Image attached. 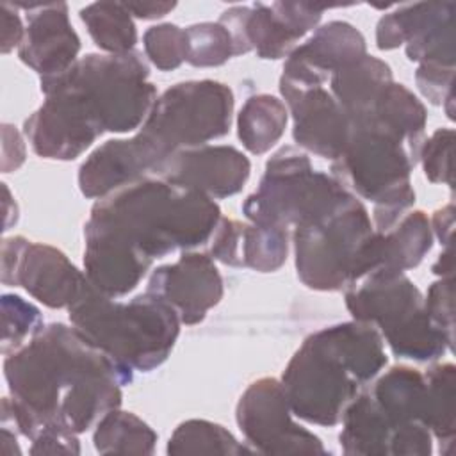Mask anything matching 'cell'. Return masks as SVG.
I'll list each match as a JSON object with an SVG mask.
<instances>
[{"label": "cell", "mask_w": 456, "mask_h": 456, "mask_svg": "<svg viewBox=\"0 0 456 456\" xmlns=\"http://www.w3.org/2000/svg\"><path fill=\"white\" fill-rule=\"evenodd\" d=\"M4 376L9 397L2 399V424L34 440L46 428L75 435L96 426L119 408L121 387L134 370L119 365L77 328L43 326L27 344L7 354Z\"/></svg>", "instance_id": "6da1fadb"}, {"label": "cell", "mask_w": 456, "mask_h": 456, "mask_svg": "<svg viewBox=\"0 0 456 456\" xmlns=\"http://www.w3.org/2000/svg\"><path fill=\"white\" fill-rule=\"evenodd\" d=\"M139 52L87 53L69 69L41 77L45 107L87 148L105 132L139 128L157 87Z\"/></svg>", "instance_id": "7a4b0ae2"}, {"label": "cell", "mask_w": 456, "mask_h": 456, "mask_svg": "<svg viewBox=\"0 0 456 456\" xmlns=\"http://www.w3.org/2000/svg\"><path fill=\"white\" fill-rule=\"evenodd\" d=\"M219 219L212 198L150 175L100 198L84 232L107 235L153 264L208 242Z\"/></svg>", "instance_id": "3957f363"}, {"label": "cell", "mask_w": 456, "mask_h": 456, "mask_svg": "<svg viewBox=\"0 0 456 456\" xmlns=\"http://www.w3.org/2000/svg\"><path fill=\"white\" fill-rule=\"evenodd\" d=\"M383 344L374 326L354 319L308 335L280 379L292 415L317 426L338 424L347 404L387 365Z\"/></svg>", "instance_id": "277c9868"}, {"label": "cell", "mask_w": 456, "mask_h": 456, "mask_svg": "<svg viewBox=\"0 0 456 456\" xmlns=\"http://www.w3.org/2000/svg\"><path fill=\"white\" fill-rule=\"evenodd\" d=\"M68 312L73 328L89 342L119 365L141 372L167 360L182 324L176 312L155 294L144 290L123 303L91 281Z\"/></svg>", "instance_id": "5b68a950"}, {"label": "cell", "mask_w": 456, "mask_h": 456, "mask_svg": "<svg viewBox=\"0 0 456 456\" xmlns=\"http://www.w3.org/2000/svg\"><path fill=\"white\" fill-rule=\"evenodd\" d=\"M419 153L372 119L351 123L349 141L331 164V176L351 194L374 203L372 226L390 230L415 203L410 173Z\"/></svg>", "instance_id": "8992f818"}, {"label": "cell", "mask_w": 456, "mask_h": 456, "mask_svg": "<svg viewBox=\"0 0 456 456\" xmlns=\"http://www.w3.org/2000/svg\"><path fill=\"white\" fill-rule=\"evenodd\" d=\"M344 299L353 319L374 326L399 358L433 362L452 351L454 338L431 321L422 292L404 273L374 271L349 285Z\"/></svg>", "instance_id": "52a82bcc"}, {"label": "cell", "mask_w": 456, "mask_h": 456, "mask_svg": "<svg viewBox=\"0 0 456 456\" xmlns=\"http://www.w3.org/2000/svg\"><path fill=\"white\" fill-rule=\"evenodd\" d=\"M372 233L369 212L354 194L296 224L292 237L299 280L314 290H346L363 276V251Z\"/></svg>", "instance_id": "ba28073f"}, {"label": "cell", "mask_w": 456, "mask_h": 456, "mask_svg": "<svg viewBox=\"0 0 456 456\" xmlns=\"http://www.w3.org/2000/svg\"><path fill=\"white\" fill-rule=\"evenodd\" d=\"M351 194L331 175L314 171L305 151L283 146L265 164L258 189L242 203L249 223L289 228L314 219Z\"/></svg>", "instance_id": "9c48e42d"}, {"label": "cell", "mask_w": 456, "mask_h": 456, "mask_svg": "<svg viewBox=\"0 0 456 456\" xmlns=\"http://www.w3.org/2000/svg\"><path fill=\"white\" fill-rule=\"evenodd\" d=\"M233 105V93L223 82H180L157 98L139 134L166 160L178 150L203 146L224 137L230 132Z\"/></svg>", "instance_id": "30bf717a"}, {"label": "cell", "mask_w": 456, "mask_h": 456, "mask_svg": "<svg viewBox=\"0 0 456 456\" xmlns=\"http://www.w3.org/2000/svg\"><path fill=\"white\" fill-rule=\"evenodd\" d=\"M331 5L308 2H273L235 5L224 11L219 23L230 32L233 53L242 55L251 50L260 59L289 57L296 43L322 18V12Z\"/></svg>", "instance_id": "8fae6325"}, {"label": "cell", "mask_w": 456, "mask_h": 456, "mask_svg": "<svg viewBox=\"0 0 456 456\" xmlns=\"http://www.w3.org/2000/svg\"><path fill=\"white\" fill-rule=\"evenodd\" d=\"M246 444L260 454H326L321 438L292 420L283 385L276 378L253 381L235 410Z\"/></svg>", "instance_id": "7c38bea8"}, {"label": "cell", "mask_w": 456, "mask_h": 456, "mask_svg": "<svg viewBox=\"0 0 456 456\" xmlns=\"http://www.w3.org/2000/svg\"><path fill=\"white\" fill-rule=\"evenodd\" d=\"M0 262L4 285L23 287L50 308H69L89 283L61 249L20 235L2 240Z\"/></svg>", "instance_id": "4fadbf2b"}, {"label": "cell", "mask_w": 456, "mask_h": 456, "mask_svg": "<svg viewBox=\"0 0 456 456\" xmlns=\"http://www.w3.org/2000/svg\"><path fill=\"white\" fill-rule=\"evenodd\" d=\"M249 173L251 162L237 148L203 144L171 153L153 176L214 200L240 192Z\"/></svg>", "instance_id": "5bb4252c"}, {"label": "cell", "mask_w": 456, "mask_h": 456, "mask_svg": "<svg viewBox=\"0 0 456 456\" xmlns=\"http://www.w3.org/2000/svg\"><path fill=\"white\" fill-rule=\"evenodd\" d=\"M146 292L166 301L182 324L192 326L221 301L223 278L212 256L185 251L176 262L160 265L150 274Z\"/></svg>", "instance_id": "9a60e30c"}, {"label": "cell", "mask_w": 456, "mask_h": 456, "mask_svg": "<svg viewBox=\"0 0 456 456\" xmlns=\"http://www.w3.org/2000/svg\"><path fill=\"white\" fill-rule=\"evenodd\" d=\"M367 55L365 37L347 21H330L296 46L283 64L280 89H306L324 86L340 68Z\"/></svg>", "instance_id": "2e32d148"}, {"label": "cell", "mask_w": 456, "mask_h": 456, "mask_svg": "<svg viewBox=\"0 0 456 456\" xmlns=\"http://www.w3.org/2000/svg\"><path fill=\"white\" fill-rule=\"evenodd\" d=\"M292 114V137L297 146L317 157L337 160L351 134V121L324 86L280 89Z\"/></svg>", "instance_id": "e0dca14e"}, {"label": "cell", "mask_w": 456, "mask_h": 456, "mask_svg": "<svg viewBox=\"0 0 456 456\" xmlns=\"http://www.w3.org/2000/svg\"><path fill=\"white\" fill-rule=\"evenodd\" d=\"M18 5L27 9L25 39L18 48L20 61L41 77L69 69L78 61L80 37L69 23L68 5L64 2Z\"/></svg>", "instance_id": "ac0fdd59"}, {"label": "cell", "mask_w": 456, "mask_h": 456, "mask_svg": "<svg viewBox=\"0 0 456 456\" xmlns=\"http://www.w3.org/2000/svg\"><path fill=\"white\" fill-rule=\"evenodd\" d=\"M164 157L142 135L110 139L98 146L78 169V187L86 198L107 194L155 173Z\"/></svg>", "instance_id": "d6986e66"}, {"label": "cell", "mask_w": 456, "mask_h": 456, "mask_svg": "<svg viewBox=\"0 0 456 456\" xmlns=\"http://www.w3.org/2000/svg\"><path fill=\"white\" fill-rule=\"evenodd\" d=\"M84 239L86 276L98 290L110 297L132 292L151 267V262L110 237L84 232Z\"/></svg>", "instance_id": "ffe728a7"}, {"label": "cell", "mask_w": 456, "mask_h": 456, "mask_svg": "<svg viewBox=\"0 0 456 456\" xmlns=\"http://www.w3.org/2000/svg\"><path fill=\"white\" fill-rule=\"evenodd\" d=\"M390 82H394L390 66L367 53L330 77V93L347 114L349 121L358 123L370 114L379 94Z\"/></svg>", "instance_id": "44dd1931"}, {"label": "cell", "mask_w": 456, "mask_h": 456, "mask_svg": "<svg viewBox=\"0 0 456 456\" xmlns=\"http://www.w3.org/2000/svg\"><path fill=\"white\" fill-rule=\"evenodd\" d=\"M369 394L394 428V438L403 428L424 424L426 379L417 369L406 365L388 369L372 383Z\"/></svg>", "instance_id": "7402d4cb"}, {"label": "cell", "mask_w": 456, "mask_h": 456, "mask_svg": "<svg viewBox=\"0 0 456 456\" xmlns=\"http://www.w3.org/2000/svg\"><path fill=\"white\" fill-rule=\"evenodd\" d=\"M340 447L347 456H390L394 428L374 403L369 390H362L342 413Z\"/></svg>", "instance_id": "603a6c76"}, {"label": "cell", "mask_w": 456, "mask_h": 456, "mask_svg": "<svg viewBox=\"0 0 456 456\" xmlns=\"http://www.w3.org/2000/svg\"><path fill=\"white\" fill-rule=\"evenodd\" d=\"M433 246V230L422 210L406 212L390 230L378 232V267L404 273L417 267ZM370 274V273H369Z\"/></svg>", "instance_id": "cb8c5ba5"}, {"label": "cell", "mask_w": 456, "mask_h": 456, "mask_svg": "<svg viewBox=\"0 0 456 456\" xmlns=\"http://www.w3.org/2000/svg\"><path fill=\"white\" fill-rule=\"evenodd\" d=\"M365 119H372L374 123L399 135L417 153H420L424 142V128L428 121L426 107L403 84L390 82L383 89L378 102L374 103V109Z\"/></svg>", "instance_id": "d4e9b609"}, {"label": "cell", "mask_w": 456, "mask_h": 456, "mask_svg": "<svg viewBox=\"0 0 456 456\" xmlns=\"http://www.w3.org/2000/svg\"><path fill=\"white\" fill-rule=\"evenodd\" d=\"M426 401L424 426L440 442V452L449 454L456 436V369L452 363L431 365L424 372Z\"/></svg>", "instance_id": "484cf974"}, {"label": "cell", "mask_w": 456, "mask_h": 456, "mask_svg": "<svg viewBox=\"0 0 456 456\" xmlns=\"http://www.w3.org/2000/svg\"><path fill=\"white\" fill-rule=\"evenodd\" d=\"M289 109L273 94H255L246 100L237 116V135L242 146L253 153H267L283 135Z\"/></svg>", "instance_id": "4316f807"}, {"label": "cell", "mask_w": 456, "mask_h": 456, "mask_svg": "<svg viewBox=\"0 0 456 456\" xmlns=\"http://www.w3.org/2000/svg\"><path fill=\"white\" fill-rule=\"evenodd\" d=\"M94 428L93 444L100 454H153L155 451L157 433L132 411L110 410Z\"/></svg>", "instance_id": "83f0119b"}, {"label": "cell", "mask_w": 456, "mask_h": 456, "mask_svg": "<svg viewBox=\"0 0 456 456\" xmlns=\"http://www.w3.org/2000/svg\"><path fill=\"white\" fill-rule=\"evenodd\" d=\"M452 14V2H417L401 5L394 12L379 18L376 25V45L379 50L399 48Z\"/></svg>", "instance_id": "f1b7e54d"}, {"label": "cell", "mask_w": 456, "mask_h": 456, "mask_svg": "<svg viewBox=\"0 0 456 456\" xmlns=\"http://www.w3.org/2000/svg\"><path fill=\"white\" fill-rule=\"evenodd\" d=\"M80 20L100 50L107 53L134 52L137 30L123 2L89 4L80 9Z\"/></svg>", "instance_id": "f546056e"}, {"label": "cell", "mask_w": 456, "mask_h": 456, "mask_svg": "<svg viewBox=\"0 0 456 456\" xmlns=\"http://www.w3.org/2000/svg\"><path fill=\"white\" fill-rule=\"evenodd\" d=\"M167 454H251L255 452L248 444L239 442L221 424L191 419L182 422L171 435Z\"/></svg>", "instance_id": "4dcf8cb0"}, {"label": "cell", "mask_w": 456, "mask_h": 456, "mask_svg": "<svg viewBox=\"0 0 456 456\" xmlns=\"http://www.w3.org/2000/svg\"><path fill=\"white\" fill-rule=\"evenodd\" d=\"M289 228L273 224H244L240 235V262L258 273H273L287 260Z\"/></svg>", "instance_id": "1f68e13d"}, {"label": "cell", "mask_w": 456, "mask_h": 456, "mask_svg": "<svg viewBox=\"0 0 456 456\" xmlns=\"http://www.w3.org/2000/svg\"><path fill=\"white\" fill-rule=\"evenodd\" d=\"M187 55L185 62L196 68L224 64L233 53L230 32L219 21H203L183 28Z\"/></svg>", "instance_id": "d6a6232c"}, {"label": "cell", "mask_w": 456, "mask_h": 456, "mask_svg": "<svg viewBox=\"0 0 456 456\" xmlns=\"http://www.w3.org/2000/svg\"><path fill=\"white\" fill-rule=\"evenodd\" d=\"M43 328L39 308L16 294L2 296V353L20 349Z\"/></svg>", "instance_id": "836d02e7"}, {"label": "cell", "mask_w": 456, "mask_h": 456, "mask_svg": "<svg viewBox=\"0 0 456 456\" xmlns=\"http://www.w3.org/2000/svg\"><path fill=\"white\" fill-rule=\"evenodd\" d=\"M406 55L419 64H438L454 68V28L447 16L406 43Z\"/></svg>", "instance_id": "e575fe53"}, {"label": "cell", "mask_w": 456, "mask_h": 456, "mask_svg": "<svg viewBox=\"0 0 456 456\" xmlns=\"http://www.w3.org/2000/svg\"><path fill=\"white\" fill-rule=\"evenodd\" d=\"M144 53L160 71H171L182 66L187 55L185 32L178 25L160 23L150 27L142 36Z\"/></svg>", "instance_id": "d590c367"}, {"label": "cell", "mask_w": 456, "mask_h": 456, "mask_svg": "<svg viewBox=\"0 0 456 456\" xmlns=\"http://www.w3.org/2000/svg\"><path fill=\"white\" fill-rule=\"evenodd\" d=\"M452 150L454 130L438 128L429 139H424L419 160L422 162L424 175L433 183H445L452 187Z\"/></svg>", "instance_id": "8d00e7d4"}, {"label": "cell", "mask_w": 456, "mask_h": 456, "mask_svg": "<svg viewBox=\"0 0 456 456\" xmlns=\"http://www.w3.org/2000/svg\"><path fill=\"white\" fill-rule=\"evenodd\" d=\"M452 276L431 283L424 297V308L431 321L454 338V287Z\"/></svg>", "instance_id": "74e56055"}, {"label": "cell", "mask_w": 456, "mask_h": 456, "mask_svg": "<svg viewBox=\"0 0 456 456\" xmlns=\"http://www.w3.org/2000/svg\"><path fill=\"white\" fill-rule=\"evenodd\" d=\"M242 228L244 224L235 221V219H228V217H221L210 240V255L214 260H219L224 265H232V267H240V235H242Z\"/></svg>", "instance_id": "f35d334b"}, {"label": "cell", "mask_w": 456, "mask_h": 456, "mask_svg": "<svg viewBox=\"0 0 456 456\" xmlns=\"http://www.w3.org/2000/svg\"><path fill=\"white\" fill-rule=\"evenodd\" d=\"M452 78H454L452 66L419 64L415 71V82L419 91L433 105H444L445 100L452 94Z\"/></svg>", "instance_id": "ab89813d"}, {"label": "cell", "mask_w": 456, "mask_h": 456, "mask_svg": "<svg viewBox=\"0 0 456 456\" xmlns=\"http://www.w3.org/2000/svg\"><path fill=\"white\" fill-rule=\"evenodd\" d=\"M30 442V454H80L77 435L61 428H46Z\"/></svg>", "instance_id": "60d3db41"}, {"label": "cell", "mask_w": 456, "mask_h": 456, "mask_svg": "<svg viewBox=\"0 0 456 456\" xmlns=\"http://www.w3.org/2000/svg\"><path fill=\"white\" fill-rule=\"evenodd\" d=\"M2 171H16L25 162L23 135L12 125H2Z\"/></svg>", "instance_id": "b9f144b4"}, {"label": "cell", "mask_w": 456, "mask_h": 456, "mask_svg": "<svg viewBox=\"0 0 456 456\" xmlns=\"http://www.w3.org/2000/svg\"><path fill=\"white\" fill-rule=\"evenodd\" d=\"M0 23H2V53H9L12 48H20L25 39V27L12 4H0Z\"/></svg>", "instance_id": "7bdbcfd3"}, {"label": "cell", "mask_w": 456, "mask_h": 456, "mask_svg": "<svg viewBox=\"0 0 456 456\" xmlns=\"http://www.w3.org/2000/svg\"><path fill=\"white\" fill-rule=\"evenodd\" d=\"M429 223H431V230L438 237L440 244H444L445 248L451 246L452 232H454L452 230L454 228V207H452V203L438 208L433 214V219Z\"/></svg>", "instance_id": "ee69618b"}, {"label": "cell", "mask_w": 456, "mask_h": 456, "mask_svg": "<svg viewBox=\"0 0 456 456\" xmlns=\"http://www.w3.org/2000/svg\"><path fill=\"white\" fill-rule=\"evenodd\" d=\"M128 12L141 20L162 18L176 7V2H123Z\"/></svg>", "instance_id": "f6af8a7d"}, {"label": "cell", "mask_w": 456, "mask_h": 456, "mask_svg": "<svg viewBox=\"0 0 456 456\" xmlns=\"http://www.w3.org/2000/svg\"><path fill=\"white\" fill-rule=\"evenodd\" d=\"M452 271H454V256H452V246H447L438 260L433 264V273L438 274L440 278H445V276H452Z\"/></svg>", "instance_id": "bcb514c9"}]
</instances>
